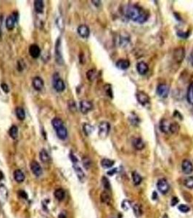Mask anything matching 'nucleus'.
<instances>
[{
    "mask_svg": "<svg viewBox=\"0 0 193 218\" xmlns=\"http://www.w3.org/2000/svg\"><path fill=\"white\" fill-rule=\"evenodd\" d=\"M123 13L127 18L138 23H144L149 18L147 12L137 5L125 6L123 9Z\"/></svg>",
    "mask_w": 193,
    "mask_h": 218,
    "instance_id": "nucleus-1",
    "label": "nucleus"
},
{
    "mask_svg": "<svg viewBox=\"0 0 193 218\" xmlns=\"http://www.w3.org/2000/svg\"><path fill=\"white\" fill-rule=\"evenodd\" d=\"M70 157H71L72 161H73V169H74V171H75L76 174L78 179H79V181L80 182H83L85 180V174H84V172H83L82 168H81V167H80V165H79V161H78V159L73 155H71Z\"/></svg>",
    "mask_w": 193,
    "mask_h": 218,
    "instance_id": "nucleus-2",
    "label": "nucleus"
},
{
    "mask_svg": "<svg viewBox=\"0 0 193 218\" xmlns=\"http://www.w3.org/2000/svg\"><path fill=\"white\" fill-rule=\"evenodd\" d=\"M52 83L54 88H55L57 92H63V91H64L65 89H66V85H65L63 80L61 79L57 73L53 75Z\"/></svg>",
    "mask_w": 193,
    "mask_h": 218,
    "instance_id": "nucleus-3",
    "label": "nucleus"
},
{
    "mask_svg": "<svg viewBox=\"0 0 193 218\" xmlns=\"http://www.w3.org/2000/svg\"><path fill=\"white\" fill-rule=\"evenodd\" d=\"M55 61L56 63H58L59 65H63L64 63L63 57L62 55V50H61V40L60 38H58V40L56 41V44H55Z\"/></svg>",
    "mask_w": 193,
    "mask_h": 218,
    "instance_id": "nucleus-4",
    "label": "nucleus"
},
{
    "mask_svg": "<svg viewBox=\"0 0 193 218\" xmlns=\"http://www.w3.org/2000/svg\"><path fill=\"white\" fill-rule=\"evenodd\" d=\"M110 130V125L107 122H102L99 124V136L101 138H105Z\"/></svg>",
    "mask_w": 193,
    "mask_h": 218,
    "instance_id": "nucleus-5",
    "label": "nucleus"
},
{
    "mask_svg": "<svg viewBox=\"0 0 193 218\" xmlns=\"http://www.w3.org/2000/svg\"><path fill=\"white\" fill-rule=\"evenodd\" d=\"M157 188L162 194H166L170 189L169 184L165 178H161L157 181Z\"/></svg>",
    "mask_w": 193,
    "mask_h": 218,
    "instance_id": "nucleus-6",
    "label": "nucleus"
},
{
    "mask_svg": "<svg viewBox=\"0 0 193 218\" xmlns=\"http://www.w3.org/2000/svg\"><path fill=\"white\" fill-rule=\"evenodd\" d=\"M18 19V13L16 12H12L10 16H9L7 18L6 21H5V24H6V28L9 31H12L14 29L15 25Z\"/></svg>",
    "mask_w": 193,
    "mask_h": 218,
    "instance_id": "nucleus-7",
    "label": "nucleus"
},
{
    "mask_svg": "<svg viewBox=\"0 0 193 218\" xmlns=\"http://www.w3.org/2000/svg\"><path fill=\"white\" fill-rule=\"evenodd\" d=\"M136 96L138 102H140L142 106H146L150 103V97L148 96V95L147 94V93L143 92V91H140V92H137Z\"/></svg>",
    "mask_w": 193,
    "mask_h": 218,
    "instance_id": "nucleus-8",
    "label": "nucleus"
},
{
    "mask_svg": "<svg viewBox=\"0 0 193 218\" xmlns=\"http://www.w3.org/2000/svg\"><path fill=\"white\" fill-rule=\"evenodd\" d=\"M79 108L83 114H86L93 109V104L88 100H81L79 103Z\"/></svg>",
    "mask_w": 193,
    "mask_h": 218,
    "instance_id": "nucleus-9",
    "label": "nucleus"
},
{
    "mask_svg": "<svg viewBox=\"0 0 193 218\" xmlns=\"http://www.w3.org/2000/svg\"><path fill=\"white\" fill-rule=\"evenodd\" d=\"M157 95L159 97L162 98H166L168 95V92H169V90H168V87L166 85H164V84H161L158 86L157 87L156 89Z\"/></svg>",
    "mask_w": 193,
    "mask_h": 218,
    "instance_id": "nucleus-10",
    "label": "nucleus"
},
{
    "mask_svg": "<svg viewBox=\"0 0 193 218\" xmlns=\"http://www.w3.org/2000/svg\"><path fill=\"white\" fill-rule=\"evenodd\" d=\"M171 123L172 122H169V121L167 120V119H163L161 121L160 126H159L161 132H163V133H166V134H170Z\"/></svg>",
    "mask_w": 193,
    "mask_h": 218,
    "instance_id": "nucleus-11",
    "label": "nucleus"
},
{
    "mask_svg": "<svg viewBox=\"0 0 193 218\" xmlns=\"http://www.w3.org/2000/svg\"><path fill=\"white\" fill-rule=\"evenodd\" d=\"M181 169L183 172L186 175H190L193 172V164L190 160L185 159L181 163Z\"/></svg>",
    "mask_w": 193,
    "mask_h": 218,
    "instance_id": "nucleus-12",
    "label": "nucleus"
},
{
    "mask_svg": "<svg viewBox=\"0 0 193 218\" xmlns=\"http://www.w3.org/2000/svg\"><path fill=\"white\" fill-rule=\"evenodd\" d=\"M30 166H31V171H32L33 175H36V177H40L41 175H42V172H43L42 168L38 162L36 161H31Z\"/></svg>",
    "mask_w": 193,
    "mask_h": 218,
    "instance_id": "nucleus-13",
    "label": "nucleus"
},
{
    "mask_svg": "<svg viewBox=\"0 0 193 218\" xmlns=\"http://www.w3.org/2000/svg\"><path fill=\"white\" fill-rule=\"evenodd\" d=\"M77 32L81 37H82L83 39H86L90 36V30L86 25H80L78 27Z\"/></svg>",
    "mask_w": 193,
    "mask_h": 218,
    "instance_id": "nucleus-14",
    "label": "nucleus"
},
{
    "mask_svg": "<svg viewBox=\"0 0 193 218\" xmlns=\"http://www.w3.org/2000/svg\"><path fill=\"white\" fill-rule=\"evenodd\" d=\"M8 198V191L4 185H0V206H2Z\"/></svg>",
    "mask_w": 193,
    "mask_h": 218,
    "instance_id": "nucleus-15",
    "label": "nucleus"
},
{
    "mask_svg": "<svg viewBox=\"0 0 193 218\" xmlns=\"http://www.w3.org/2000/svg\"><path fill=\"white\" fill-rule=\"evenodd\" d=\"M32 85L33 87L37 91H41L43 89L44 83L43 79L39 76H36L33 79L32 81Z\"/></svg>",
    "mask_w": 193,
    "mask_h": 218,
    "instance_id": "nucleus-16",
    "label": "nucleus"
},
{
    "mask_svg": "<svg viewBox=\"0 0 193 218\" xmlns=\"http://www.w3.org/2000/svg\"><path fill=\"white\" fill-rule=\"evenodd\" d=\"M29 54L33 58H37V57H39L41 54V50L40 47L36 44H31V45L29 47Z\"/></svg>",
    "mask_w": 193,
    "mask_h": 218,
    "instance_id": "nucleus-17",
    "label": "nucleus"
},
{
    "mask_svg": "<svg viewBox=\"0 0 193 218\" xmlns=\"http://www.w3.org/2000/svg\"><path fill=\"white\" fill-rule=\"evenodd\" d=\"M137 70L141 75H144V74H146L148 72L149 67H148V65L146 63L141 61V62H139L137 64Z\"/></svg>",
    "mask_w": 193,
    "mask_h": 218,
    "instance_id": "nucleus-18",
    "label": "nucleus"
},
{
    "mask_svg": "<svg viewBox=\"0 0 193 218\" xmlns=\"http://www.w3.org/2000/svg\"><path fill=\"white\" fill-rule=\"evenodd\" d=\"M116 66L120 70H127L130 66V62L128 60L120 59L116 62Z\"/></svg>",
    "mask_w": 193,
    "mask_h": 218,
    "instance_id": "nucleus-19",
    "label": "nucleus"
},
{
    "mask_svg": "<svg viewBox=\"0 0 193 218\" xmlns=\"http://www.w3.org/2000/svg\"><path fill=\"white\" fill-rule=\"evenodd\" d=\"M174 57L177 62H182L184 57H185V50L182 47H179L178 49H176L174 52Z\"/></svg>",
    "mask_w": 193,
    "mask_h": 218,
    "instance_id": "nucleus-20",
    "label": "nucleus"
},
{
    "mask_svg": "<svg viewBox=\"0 0 193 218\" xmlns=\"http://www.w3.org/2000/svg\"><path fill=\"white\" fill-rule=\"evenodd\" d=\"M13 176L15 180L18 183H21L25 180V175L20 169H16L13 173Z\"/></svg>",
    "mask_w": 193,
    "mask_h": 218,
    "instance_id": "nucleus-21",
    "label": "nucleus"
},
{
    "mask_svg": "<svg viewBox=\"0 0 193 218\" xmlns=\"http://www.w3.org/2000/svg\"><path fill=\"white\" fill-rule=\"evenodd\" d=\"M55 131H56V134L58 138L62 140H66L67 137H68V131H67V129L65 126L59 128V129L56 130Z\"/></svg>",
    "mask_w": 193,
    "mask_h": 218,
    "instance_id": "nucleus-22",
    "label": "nucleus"
},
{
    "mask_svg": "<svg viewBox=\"0 0 193 218\" xmlns=\"http://www.w3.org/2000/svg\"><path fill=\"white\" fill-rule=\"evenodd\" d=\"M34 9L37 13H42L44 10V4L42 0H35Z\"/></svg>",
    "mask_w": 193,
    "mask_h": 218,
    "instance_id": "nucleus-23",
    "label": "nucleus"
},
{
    "mask_svg": "<svg viewBox=\"0 0 193 218\" xmlns=\"http://www.w3.org/2000/svg\"><path fill=\"white\" fill-rule=\"evenodd\" d=\"M132 143H133V146L137 150L139 151L142 150V149L144 148V146H145L143 140H142L141 138H140V137H137V138L134 139Z\"/></svg>",
    "mask_w": 193,
    "mask_h": 218,
    "instance_id": "nucleus-24",
    "label": "nucleus"
},
{
    "mask_svg": "<svg viewBox=\"0 0 193 218\" xmlns=\"http://www.w3.org/2000/svg\"><path fill=\"white\" fill-rule=\"evenodd\" d=\"M39 158L43 163H49L51 161V159H50V156L48 154L47 151H45L44 149L41 151L39 154Z\"/></svg>",
    "mask_w": 193,
    "mask_h": 218,
    "instance_id": "nucleus-25",
    "label": "nucleus"
},
{
    "mask_svg": "<svg viewBox=\"0 0 193 218\" xmlns=\"http://www.w3.org/2000/svg\"><path fill=\"white\" fill-rule=\"evenodd\" d=\"M52 125L55 130L64 126V123L60 118H54L52 120Z\"/></svg>",
    "mask_w": 193,
    "mask_h": 218,
    "instance_id": "nucleus-26",
    "label": "nucleus"
},
{
    "mask_svg": "<svg viewBox=\"0 0 193 218\" xmlns=\"http://www.w3.org/2000/svg\"><path fill=\"white\" fill-rule=\"evenodd\" d=\"M54 196H55V199H56L57 200H58V201H60V202H61V201H63L65 199L66 193H65V191H64L63 189H57L56 191H55V193H54Z\"/></svg>",
    "mask_w": 193,
    "mask_h": 218,
    "instance_id": "nucleus-27",
    "label": "nucleus"
},
{
    "mask_svg": "<svg viewBox=\"0 0 193 218\" xmlns=\"http://www.w3.org/2000/svg\"><path fill=\"white\" fill-rule=\"evenodd\" d=\"M15 115L19 120L23 121L25 118V112L23 108L18 107L15 109Z\"/></svg>",
    "mask_w": 193,
    "mask_h": 218,
    "instance_id": "nucleus-28",
    "label": "nucleus"
},
{
    "mask_svg": "<svg viewBox=\"0 0 193 218\" xmlns=\"http://www.w3.org/2000/svg\"><path fill=\"white\" fill-rule=\"evenodd\" d=\"M100 200H101V202L104 203V204H110L111 201L110 196L109 195V193H107V191L102 192L101 195H100Z\"/></svg>",
    "mask_w": 193,
    "mask_h": 218,
    "instance_id": "nucleus-29",
    "label": "nucleus"
},
{
    "mask_svg": "<svg viewBox=\"0 0 193 218\" xmlns=\"http://www.w3.org/2000/svg\"><path fill=\"white\" fill-rule=\"evenodd\" d=\"M114 164H115L114 161L109 159H103L101 161L102 167L105 169L110 168V167H112L114 165Z\"/></svg>",
    "mask_w": 193,
    "mask_h": 218,
    "instance_id": "nucleus-30",
    "label": "nucleus"
},
{
    "mask_svg": "<svg viewBox=\"0 0 193 218\" xmlns=\"http://www.w3.org/2000/svg\"><path fill=\"white\" fill-rule=\"evenodd\" d=\"M187 98L188 102L193 106V82H192L189 86L188 90H187Z\"/></svg>",
    "mask_w": 193,
    "mask_h": 218,
    "instance_id": "nucleus-31",
    "label": "nucleus"
},
{
    "mask_svg": "<svg viewBox=\"0 0 193 218\" xmlns=\"http://www.w3.org/2000/svg\"><path fill=\"white\" fill-rule=\"evenodd\" d=\"M9 135L12 139H17L18 135V128L15 125H12L9 130Z\"/></svg>",
    "mask_w": 193,
    "mask_h": 218,
    "instance_id": "nucleus-32",
    "label": "nucleus"
},
{
    "mask_svg": "<svg viewBox=\"0 0 193 218\" xmlns=\"http://www.w3.org/2000/svg\"><path fill=\"white\" fill-rule=\"evenodd\" d=\"M132 175V180H133L134 183V185H140V184L142 181V177H141V175L137 172H133L132 175Z\"/></svg>",
    "mask_w": 193,
    "mask_h": 218,
    "instance_id": "nucleus-33",
    "label": "nucleus"
},
{
    "mask_svg": "<svg viewBox=\"0 0 193 218\" xmlns=\"http://www.w3.org/2000/svg\"><path fill=\"white\" fill-rule=\"evenodd\" d=\"M83 132L85 133V135L89 136L92 133V131H93V127H92V125H90V124H86L85 123L83 125Z\"/></svg>",
    "mask_w": 193,
    "mask_h": 218,
    "instance_id": "nucleus-34",
    "label": "nucleus"
},
{
    "mask_svg": "<svg viewBox=\"0 0 193 218\" xmlns=\"http://www.w3.org/2000/svg\"><path fill=\"white\" fill-rule=\"evenodd\" d=\"M96 76V70H94V69H91L90 71H88L86 73L87 79H88V80H90V81H94V80L95 79Z\"/></svg>",
    "mask_w": 193,
    "mask_h": 218,
    "instance_id": "nucleus-35",
    "label": "nucleus"
},
{
    "mask_svg": "<svg viewBox=\"0 0 193 218\" xmlns=\"http://www.w3.org/2000/svg\"><path fill=\"white\" fill-rule=\"evenodd\" d=\"M184 184L186 186L187 189H193V177H188L185 180Z\"/></svg>",
    "mask_w": 193,
    "mask_h": 218,
    "instance_id": "nucleus-36",
    "label": "nucleus"
},
{
    "mask_svg": "<svg viewBox=\"0 0 193 218\" xmlns=\"http://www.w3.org/2000/svg\"><path fill=\"white\" fill-rule=\"evenodd\" d=\"M179 131V125L177 122H174L171 126V134H176Z\"/></svg>",
    "mask_w": 193,
    "mask_h": 218,
    "instance_id": "nucleus-37",
    "label": "nucleus"
},
{
    "mask_svg": "<svg viewBox=\"0 0 193 218\" xmlns=\"http://www.w3.org/2000/svg\"><path fill=\"white\" fill-rule=\"evenodd\" d=\"M102 182H103V187L105 188V189L107 190V191H110V181L108 180V179L105 178V177H103V179H102Z\"/></svg>",
    "mask_w": 193,
    "mask_h": 218,
    "instance_id": "nucleus-38",
    "label": "nucleus"
},
{
    "mask_svg": "<svg viewBox=\"0 0 193 218\" xmlns=\"http://www.w3.org/2000/svg\"><path fill=\"white\" fill-rule=\"evenodd\" d=\"M178 209H179V210L180 212H183V213H187V212H188L190 210V206H188L187 205H185V204L179 205V206H178Z\"/></svg>",
    "mask_w": 193,
    "mask_h": 218,
    "instance_id": "nucleus-39",
    "label": "nucleus"
},
{
    "mask_svg": "<svg viewBox=\"0 0 193 218\" xmlns=\"http://www.w3.org/2000/svg\"><path fill=\"white\" fill-rule=\"evenodd\" d=\"M133 209H134V215H136L137 217L141 215V214H142V210H141L140 206H139L138 204H135L134 206H133Z\"/></svg>",
    "mask_w": 193,
    "mask_h": 218,
    "instance_id": "nucleus-40",
    "label": "nucleus"
},
{
    "mask_svg": "<svg viewBox=\"0 0 193 218\" xmlns=\"http://www.w3.org/2000/svg\"><path fill=\"white\" fill-rule=\"evenodd\" d=\"M83 167H84L86 169H90V167H91V161H90V159H89V158H87V157L83 158Z\"/></svg>",
    "mask_w": 193,
    "mask_h": 218,
    "instance_id": "nucleus-41",
    "label": "nucleus"
},
{
    "mask_svg": "<svg viewBox=\"0 0 193 218\" xmlns=\"http://www.w3.org/2000/svg\"><path fill=\"white\" fill-rule=\"evenodd\" d=\"M129 120L131 121V124H134V125H137V124H139V122H140V119H139L138 117H137L136 115H132L131 117L129 118Z\"/></svg>",
    "mask_w": 193,
    "mask_h": 218,
    "instance_id": "nucleus-42",
    "label": "nucleus"
},
{
    "mask_svg": "<svg viewBox=\"0 0 193 218\" xmlns=\"http://www.w3.org/2000/svg\"><path fill=\"white\" fill-rule=\"evenodd\" d=\"M120 45H122L123 47L126 46L127 44H128V43H129V41H130V39H129V36L125 37L124 36V37H121V38H120Z\"/></svg>",
    "mask_w": 193,
    "mask_h": 218,
    "instance_id": "nucleus-43",
    "label": "nucleus"
},
{
    "mask_svg": "<svg viewBox=\"0 0 193 218\" xmlns=\"http://www.w3.org/2000/svg\"><path fill=\"white\" fill-rule=\"evenodd\" d=\"M105 92H106L107 95L110 98H113V92H112V88H111V86L110 85H107L105 87Z\"/></svg>",
    "mask_w": 193,
    "mask_h": 218,
    "instance_id": "nucleus-44",
    "label": "nucleus"
},
{
    "mask_svg": "<svg viewBox=\"0 0 193 218\" xmlns=\"http://www.w3.org/2000/svg\"><path fill=\"white\" fill-rule=\"evenodd\" d=\"M130 206V202L128 200H124L123 201L121 204V207L124 210H128V209L129 208Z\"/></svg>",
    "mask_w": 193,
    "mask_h": 218,
    "instance_id": "nucleus-45",
    "label": "nucleus"
},
{
    "mask_svg": "<svg viewBox=\"0 0 193 218\" xmlns=\"http://www.w3.org/2000/svg\"><path fill=\"white\" fill-rule=\"evenodd\" d=\"M1 88L2 89V90L5 92V93H8L9 91H10V89H9L8 85L5 83H2L1 85Z\"/></svg>",
    "mask_w": 193,
    "mask_h": 218,
    "instance_id": "nucleus-46",
    "label": "nucleus"
},
{
    "mask_svg": "<svg viewBox=\"0 0 193 218\" xmlns=\"http://www.w3.org/2000/svg\"><path fill=\"white\" fill-rule=\"evenodd\" d=\"M23 61H18V66H17V68L19 71H22L24 69V66H23Z\"/></svg>",
    "mask_w": 193,
    "mask_h": 218,
    "instance_id": "nucleus-47",
    "label": "nucleus"
},
{
    "mask_svg": "<svg viewBox=\"0 0 193 218\" xmlns=\"http://www.w3.org/2000/svg\"><path fill=\"white\" fill-rule=\"evenodd\" d=\"M178 202H179V201H178L177 198H174L173 199H172V203H173V202H174V203L173 204H172V206H174V205L177 204L178 203Z\"/></svg>",
    "mask_w": 193,
    "mask_h": 218,
    "instance_id": "nucleus-48",
    "label": "nucleus"
},
{
    "mask_svg": "<svg viewBox=\"0 0 193 218\" xmlns=\"http://www.w3.org/2000/svg\"><path fill=\"white\" fill-rule=\"evenodd\" d=\"M115 171H116V169H113V170L109 171V172H107V174H108L109 175H114L115 173L116 172H115Z\"/></svg>",
    "mask_w": 193,
    "mask_h": 218,
    "instance_id": "nucleus-49",
    "label": "nucleus"
},
{
    "mask_svg": "<svg viewBox=\"0 0 193 218\" xmlns=\"http://www.w3.org/2000/svg\"><path fill=\"white\" fill-rule=\"evenodd\" d=\"M92 2L94 4V5H95L96 6H99V5H100V3H101V2L100 1H92Z\"/></svg>",
    "mask_w": 193,
    "mask_h": 218,
    "instance_id": "nucleus-50",
    "label": "nucleus"
},
{
    "mask_svg": "<svg viewBox=\"0 0 193 218\" xmlns=\"http://www.w3.org/2000/svg\"><path fill=\"white\" fill-rule=\"evenodd\" d=\"M190 61H191V64H192V66H193V50L190 54Z\"/></svg>",
    "mask_w": 193,
    "mask_h": 218,
    "instance_id": "nucleus-51",
    "label": "nucleus"
},
{
    "mask_svg": "<svg viewBox=\"0 0 193 218\" xmlns=\"http://www.w3.org/2000/svg\"><path fill=\"white\" fill-rule=\"evenodd\" d=\"M59 218H66V216L64 213H61L60 215H59Z\"/></svg>",
    "mask_w": 193,
    "mask_h": 218,
    "instance_id": "nucleus-52",
    "label": "nucleus"
},
{
    "mask_svg": "<svg viewBox=\"0 0 193 218\" xmlns=\"http://www.w3.org/2000/svg\"><path fill=\"white\" fill-rule=\"evenodd\" d=\"M2 34V30H1V28H0V36H1Z\"/></svg>",
    "mask_w": 193,
    "mask_h": 218,
    "instance_id": "nucleus-53",
    "label": "nucleus"
}]
</instances>
